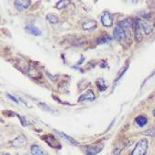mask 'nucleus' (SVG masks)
I'll list each match as a JSON object with an SVG mask.
<instances>
[{
	"label": "nucleus",
	"mask_w": 155,
	"mask_h": 155,
	"mask_svg": "<svg viewBox=\"0 0 155 155\" xmlns=\"http://www.w3.org/2000/svg\"><path fill=\"white\" fill-rule=\"evenodd\" d=\"M140 24L143 29V32L146 34V35H149L155 27V18L153 19H140Z\"/></svg>",
	"instance_id": "2"
},
{
	"label": "nucleus",
	"mask_w": 155,
	"mask_h": 155,
	"mask_svg": "<svg viewBox=\"0 0 155 155\" xmlns=\"http://www.w3.org/2000/svg\"><path fill=\"white\" fill-rule=\"evenodd\" d=\"M1 155H10V154H9L8 152H4V153H2Z\"/></svg>",
	"instance_id": "24"
},
{
	"label": "nucleus",
	"mask_w": 155,
	"mask_h": 155,
	"mask_svg": "<svg viewBox=\"0 0 155 155\" xmlns=\"http://www.w3.org/2000/svg\"><path fill=\"white\" fill-rule=\"evenodd\" d=\"M111 41V37H109L108 35H103L100 38L97 39V43L98 44H103V43H107L108 41Z\"/></svg>",
	"instance_id": "18"
},
{
	"label": "nucleus",
	"mask_w": 155,
	"mask_h": 155,
	"mask_svg": "<svg viewBox=\"0 0 155 155\" xmlns=\"http://www.w3.org/2000/svg\"><path fill=\"white\" fill-rule=\"evenodd\" d=\"M113 15L110 14L107 11H104L101 15V22L103 24V26L107 27V28H110L113 26Z\"/></svg>",
	"instance_id": "6"
},
{
	"label": "nucleus",
	"mask_w": 155,
	"mask_h": 155,
	"mask_svg": "<svg viewBox=\"0 0 155 155\" xmlns=\"http://www.w3.org/2000/svg\"><path fill=\"white\" fill-rule=\"evenodd\" d=\"M84 60V58L82 56V58H81V61H78V63H77V65H80V64H81V63H82V61H83Z\"/></svg>",
	"instance_id": "23"
},
{
	"label": "nucleus",
	"mask_w": 155,
	"mask_h": 155,
	"mask_svg": "<svg viewBox=\"0 0 155 155\" xmlns=\"http://www.w3.org/2000/svg\"><path fill=\"white\" fill-rule=\"evenodd\" d=\"M59 134H60V135H61V137H63L64 139H65L66 140H68V141H69L70 143H73L74 145H76V144H77V142H76V141H75V140H74L73 138H71L70 136L66 135L65 133H63V132H59Z\"/></svg>",
	"instance_id": "20"
},
{
	"label": "nucleus",
	"mask_w": 155,
	"mask_h": 155,
	"mask_svg": "<svg viewBox=\"0 0 155 155\" xmlns=\"http://www.w3.org/2000/svg\"><path fill=\"white\" fill-rule=\"evenodd\" d=\"M14 5L18 10L22 11L29 7L30 1L29 0H24V1H22V0H16V1H14Z\"/></svg>",
	"instance_id": "9"
},
{
	"label": "nucleus",
	"mask_w": 155,
	"mask_h": 155,
	"mask_svg": "<svg viewBox=\"0 0 155 155\" xmlns=\"http://www.w3.org/2000/svg\"><path fill=\"white\" fill-rule=\"evenodd\" d=\"M25 30L28 34H31V35H34V36H41L42 34V32L37 27L32 26V25H27L25 27Z\"/></svg>",
	"instance_id": "11"
},
{
	"label": "nucleus",
	"mask_w": 155,
	"mask_h": 155,
	"mask_svg": "<svg viewBox=\"0 0 155 155\" xmlns=\"http://www.w3.org/2000/svg\"><path fill=\"white\" fill-rule=\"evenodd\" d=\"M152 114H153V116H154V117H155V109H154V110H153V112H152Z\"/></svg>",
	"instance_id": "25"
},
{
	"label": "nucleus",
	"mask_w": 155,
	"mask_h": 155,
	"mask_svg": "<svg viewBox=\"0 0 155 155\" xmlns=\"http://www.w3.org/2000/svg\"><path fill=\"white\" fill-rule=\"evenodd\" d=\"M42 139H43L50 146H51V147H53V148H58V149L61 148L60 142L56 140V138H55L54 136H52V135H47V136H43Z\"/></svg>",
	"instance_id": "8"
},
{
	"label": "nucleus",
	"mask_w": 155,
	"mask_h": 155,
	"mask_svg": "<svg viewBox=\"0 0 155 155\" xmlns=\"http://www.w3.org/2000/svg\"><path fill=\"white\" fill-rule=\"evenodd\" d=\"M96 84H97V88H98V89H99L101 92H103V91H105V90L107 89V85H106V84H105V81H104V79L100 78V79L97 80Z\"/></svg>",
	"instance_id": "16"
},
{
	"label": "nucleus",
	"mask_w": 155,
	"mask_h": 155,
	"mask_svg": "<svg viewBox=\"0 0 155 155\" xmlns=\"http://www.w3.org/2000/svg\"><path fill=\"white\" fill-rule=\"evenodd\" d=\"M95 99V94L92 89L87 90L83 95H81L78 98V102H84V101H93Z\"/></svg>",
	"instance_id": "7"
},
{
	"label": "nucleus",
	"mask_w": 155,
	"mask_h": 155,
	"mask_svg": "<svg viewBox=\"0 0 155 155\" xmlns=\"http://www.w3.org/2000/svg\"><path fill=\"white\" fill-rule=\"evenodd\" d=\"M39 107L42 109V110H44V111H47V112H50V113H55L51 108H50V107H48L46 104H43V103H41V104H39Z\"/></svg>",
	"instance_id": "21"
},
{
	"label": "nucleus",
	"mask_w": 155,
	"mask_h": 155,
	"mask_svg": "<svg viewBox=\"0 0 155 155\" xmlns=\"http://www.w3.org/2000/svg\"><path fill=\"white\" fill-rule=\"evenodd\" d=\"M46 19H47L48 21H50L51 23H52V24H56V23H58V21H59L58 16L55 15V14H51V13L46 15Z\"/></svg>",
	"instance_id": "15"
},
{
	"label": "nucleus",
	"mask_w": 155,
	"mask_h": 155,
	"mask_svg": "<svg viewBox=\"0 0 155 155\" xmlns=\"http://www.w3.org/2000/svg\"><path fill=\"white\" fill-rule=\"evenodd\" d=\"M104 148L103 144H98V145H87L84 146L82 149L84 150V153L86 155H97Z\"/></svg>",
	"instance_id": "4"
},
{
	"label": "nucleus",
	"mask_w": 155,
	"mask_h": 155,
	"mask_svg": "<svg viewBox=\"0 0 155 155\" xmlns=\"http://www.w3.org/2000/svg\"><path fill=\"white\" fill-rule=\"evenodd\" d=\"M147 149H148L147 139H141L137 142L130 155H146Z\"/></svg>",
	"instance_id": "1"
},
{
	"label": "nucleus",
	"mask_w": 155,
	"mask_h": 155,
	"mask_svg": "<svg viewBox=\"0 0 155 155\" xmlns=\"http://www.w3.org/2000/svg\"><path fill=\"white\" fill-rule=\"evenodd\" d=\"M113 36H114V39L118 41H122L124 40H126L127 36H128V33L126 32V30L124 29L123 28H121L120 26H117L114 29L113 31Z\"/></svg>",
	"instance_id": "5"
},
{
	"label": "nucleus",
	"mask_w": 155,
	"mask_h": 155,
	"mask_svg": "<svg viewBox=\"0 0 155 155\" xmlns=\"http://www.w3.org/2000/svg\"><path fill=\"white\" fill-rule=\"evenodd\" d=\"M133 30H134V35H135V40L137 42H141L143 39V29L140 24V19H134L133 23Z\"/></svg>",
	"instance_id": "3"
},
{
	"label": "nucleus",
	"mask_w": 155,
	"mask_h": 155,
	"mask_svg": "<svg viewBox=\"0 0 155 155\" xmlns=\"http://www.w3.org/2000/svg\"><path fill=\"white\" fill-rule=\"evenodd\" d=\"M11 144H12V146H14V147L22 148V147H24V146L27 144V140H26V138H25L23 135H20V136L17 137L15 140H13L12 142H11Z\"/></svg>",
	"instance_id": "10"
},
{
	"label": "nucleus",
	"mask_w": 155,
	"mask_h": 155,
	"mask_svg": "<svg viewBox=\"0 0 155 155\" xmlns=\"http://www.w3.org/2000/svg\"><path fill=\"white\" fill-rule=\"evenodd\" d=\"M68 4H70V1H67V0H61V1H59V2L56 4L55 8H56L57 9H63V8H65Z\"/></svg>",
	"instance_id": "17"
},
{
	"label": "nucleus",
	"mask_w": 155,
	"mask_h": 155,
	"mask_svg": "<svg viewBox=\"0 0 155 155\" xmlns=\"http://www.w3.org/2000/svg\"><path fill=\"white\" fill-rule=\"evenodd\" d=\"M17 155H18V154H17Z\"/></svg>",
	"instance_id": "26"
},
{
	"label": "nucleus",
	"mask_w": 155,
	"mask_h": 155,
	"mask_svg": "<svg viewBox=\"0 0 155 155\" xmlns=\"http://www.w3.org/2000/svg\"><path fill=\"white\" fill-rule=\"evenodd\" d=\"M141 134L145 136H149V137H155V128L148 129L145 131H142Z\"/></svg>",
	"instance_id": "19"
},
{
	"label": "nucleus",
	"mask_w": 155,
	"mask_h": 155,
	"mask_svg": "<svg viewBox=\"0 0 155 155\" xmlns=\"http://www.w3.org/2000/svg\"><path fill=\"white\" fill-rule=\"evenodd\" d=\"M135 122L137 123V125L138 126H140V127H144L146 124H147V122H148V119H147V117H145V116H142V115H140V116H138L136 118H135Z\"/></svg>",
	"instance_id": "14"
},
{
	"label": "nucleus",
	"mask_w": 155,
	"mask_h": 155,
	"mask_svg": "<svg viewBox=\"0 0 155 155\" xmlns=\"http://www.w3.org/2000/svg\"><path fill=\"white\" fill-rule=\"evenodd\" d=\"M7 97H8V98H10V99H11L12 101H14L15 103H18V100H17V99H16V98H15L14 97H12V96H10L9 94H8V95H7Z\"/></svg>",
	"instance_id": "22"
},
{
	"label": "nucleus",
	"mask_w": 155,
	"mask_h": 155,
	"mask_svg": "<svg viewBox=\"0 0 155 155\" xmlns=\"http://www.w3.org/2000/svg\"><path fill=\"white\" fill-rule=\"evenodd\" d=\"M30 152H31L32 155H47L41 150V148L40 146H38V145H36V144H34V145H32L31 147H30Z\"/></svg>",
	"instance_id": "13"
},
{
	"label": "nucleus",
	"mask_w": 155,
	"mask_h": 155,
	"mask_svg": "<svg viewBox=\"0 0 155 155\" xmlns=\"http://www.w3.org/2000/svg\"><path fill=\"white\" fill-rule=\"evenodd\" d=\"M82 27L85 30H91V29H94L97 28V21L96 20H93V19H87L85 20L83 24Z\"/></svg>",
	"instance_id": "12"
},
{
	"label": "nucleus",
	"mask_w": 155,
	"mask_h": 155,
	"mask_svg": "<svg viewBox=\"0 0 155 155\" xmlns=\"http://www.w3.org/2000/svg\"><path fill=\"white\" fill-rule=\"evenodd\" d=\"M26 155H28V154H26Z\"/></svg>",
	"instance_id": "27"
}]
</instances>
